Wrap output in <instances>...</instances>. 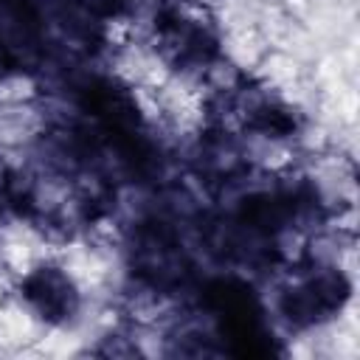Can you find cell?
<instances>
[{"label": "cell", "instance_id": "obj_1", "mask_svg": "<svg viewBox=\"0 0 360 360\" xmlns=\"http://www.w3.org/2000/svg\"><path fill=\"white\" fill-rule=\"evenodd\" d=\"M39 82L22 70H6L0 76V107H28L39 98Z\"/></svg>", "mask_w": 360, "mask_h": 360}]
</instances>
